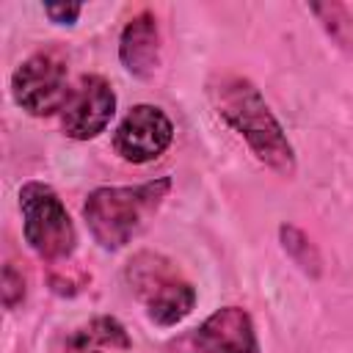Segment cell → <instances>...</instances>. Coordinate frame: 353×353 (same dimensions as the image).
Returning <instances> with one entry per match:
<instances>
[{"instance_id":"cell-9","label":"cell","mask_w":353,"mask_h":353,"mask_svg":"<svg viewBox=\"0 0 353 353\" xmlns=\"http://www.w3.org/2000/svg\"><path fill=\"white\" fill-rule=\"evenodd\" d=\"M119 55L121 63L130 74L149 80L157 66H160V30H157V19L143 11L138 17H132L119 39Z\"/></svg>"},{"instance_id":"cell-2","label":"cell","mask_w":353,"mask_h":353,"mask_svg":"<svg viewBox=\"0 0 353 353\" xmlns=\"http://www.w3.org/2000/svg\"><path fill=\"white\" fill-rule=\"evenodd\" d=\"M171 190V179L160 176L135 188H97L88 193L83 204V218L102 248L127 245L146 221L157 212L165 193Z\"/></svg>"},{"instance_id":"cell-10","label":"cell","mask_w":353,"mask_h":353,"mask_svg":"<svg viewBox=\"0 0 353 353\" xmlns=\"http://www.w3.org/2000/svg\"><path fill=\"white\" fill-rule=\"evenodd\" d=\"M116 347H130V339H127L121 323H116L113 317H99V320L83 325L69 339L72 353H108Z\"/></svg>"},{"instance_id":"cell-11","label":"cell","mask_w":353,"mask_h":353,"mask_svg":"<svg viewBox=\"0 0 353 353\" xmlns=\"http://www.w3.org/2000/svg\"><path fill=\"white\" fill-rule=\"evenodd\" d=\"M309 11L317 17L323 30L336 41V47L353 55V17L347 14V8L339 3H312Z\"/></svg>"},{"instance_id":"cell-3","label":"cell","mask_w":353,"mask_h":353,"mask_svg":"<svg viewBox=\"0 0 353 353\" xmlns=\"http://www.w3.org/2000/svg\"><path fill=\"white\" fill-rule=\"evenodd\" d=\"M127 284L143 303L146 314L157 325H176L185 320L196 303L193 284L179 273V268L154 251H141L127 265Z\"/></svg>"},{"instance_id":"cell-14","label":"cell","mask_w":353,"mask_h":353,"mask_svg":"<svg viewBox=\"0 0 353 353\" xmlns=\"http://www.w3.org/2000/svg\"><path fill=\"white\" fill-rule=\"evenodd\" d=\"M80 11H83L80 3H47L44 6V14L58 25H72L80 17Z\"/></svg>"},{"instance_id":"cell-5","label":"cell","mask_w":353,"mask_h":353,"mask_svg":"<svg viewBox=\"0 0 353 353\" xmlns=\"http://www.w3.org/2000/svg\"><path fill=\"white\" fill-rule=\"evenodd\" d=\"M14 102L30 116H50L63 110L72 88L66 85V61L55 52H36L11 77Z\"/></svg>"},{"instance_id":"cell-8","label":"cell","mask_w":353,"mask_h":353,"mask_svg":"<svg viewBox=\"0 0 353 353\" xmlns=\"http://www.w3.org/2000/svg\"><path fill=\"white\" fill-rule=\"evenodd\" d=\"M190 353H259L251 314L240 306L212 312L193 334Z\"/></svg>"},{"instance_id":"cell-6","label":"cell","mask_w":353,"mask_h":353,"mask_svg":"<svg viewBox=\"0 0 353 353\" xmlns=\"http://www.w3.org/2000/svg\"><path fill=\"white\" fill-rule=\"evenodd\" d=\"M113 110H116V94L110 83L99 74H83L61 110V127L69 138L88 141L108 127Z\"/></svg>"},{"instance_id":"cell-13","label":"cell","mask_w":353,"mask_h":353,"mask_svg":"<svg viewBox=\"0 0 353 353\" xmlns=\"http://www.w3.org/2000/svg\"><path fill=\"white\" fill-rule=\"evenodd\" d=\"M22 298H25V279H22V273L8 262V265L3 268V303H6V309H14Z\"/></svg>"},{"instance_id":"cell-4","label":"cell","mask_w":353,"mask_h":353,"mask_svg":"<svg viewBox=\"0 0 353 353\" xmlns=\"http://www.w3.org/2000/svg\"><path fill=\"white\" fill-rule=\"evenodd\" d=\"M19 210H22V229L30 248L50 262L66 259L74 251L77 232L74 223L58 199V193L44 182H28L19 190Z\"/></svg>"},{"instance_id":"cell-12","label":"cell","mask_w":353,"mask_h":353,"mask_svg":"<svg viewBox=\"0 0 353 353\" xmlns=\"http://www.w3.org/2000/svg\"><path fill=\"white\" fill-rule=\"evenodd\" d=\"M279 234H281V245H284L287 256H290L303 273L317 276V273H320V254H317V248L312 245V240H309L301 229H295V226H281Z\"/></svg>"},{"instance_id":"cell-1","label":"cell","mask_w":353,"mask_h":353,"mask_svg":"<svg viewBox=\"0 0 353 353\" xmlns=\"http://www.w3.org/2000/svg\"><path fill=\"white\" fill-rule=\"evenodd\" d=\"M210 99L218 116L251 146V152L273 171L290 176L295 171V152L279 119L270 113L259 88L243 74H221L210 83Z\"/></svg>"},{"instance_id":"cell-7","label":"cell","mask_w":353,"mask_h":353,"mask_svg":"<svg viewBox=\"0 0 353 353\" xmlns=\"http://www.w3.org/2000/svg\"><path fill=\"white\" fill-rule=\"evenodd\" d=\"M174 138L171 119L154 105H135L116 127L113 146L127 163H149L160 157Z\"/></svg>"}]
</instances>
